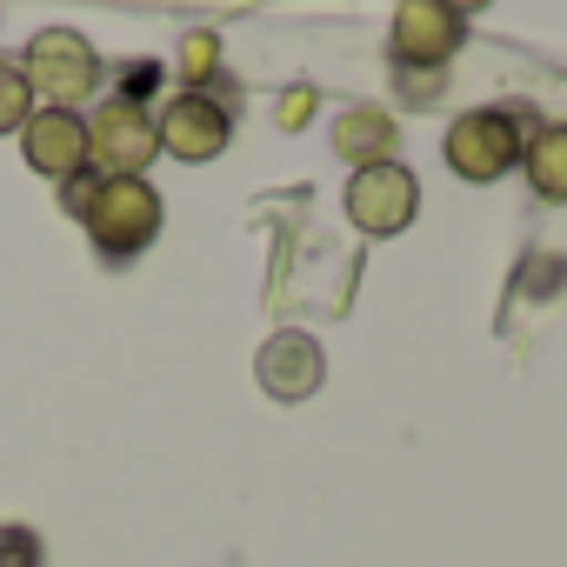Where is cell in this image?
<instances>
[{"instance_id":"10","label":"cell","mask_w":567,"mask_h":567,"mask_svg":"<svg viewBox=\"0 0 567 567\" xmlns=\"http://www.w3.org/2000/svg\"><path fill=\"white\" fill-rule=\"evenodd\" d=\"M328 141H334V161H348V167L361 174V167H381V161H394V147H401V127H394V114H381V107H348V114H334Z\"/></svg>"},{"instance_id":"1","label":"cell","mask_w":567,"mask_h":567,"mask_svg":"<svg viewBox=\"0 0 567 567\" xmlns=\"http://www.w3.org/2000/svg\"><path fill=\"white\" fill-rule=\"evenodd\" d=\"M74 220L87 227V240H94V254L107 267H127L134 254H147L161 240V194L147 181H134V174H101L81 194Z\"/></svg>"},{"instance_id":"5","label":"cell","mask_w":567,"mask_h":567,"mask_svg":"<svg viewBox=\"0 0 567 567\" xmlns=\"http://www.w3.org/2000/svg\"><path fill=\"white\" fill-rule=\"evenodd\" d=\"M467 41V21L441 0H401L394 8V28H388V54L394 68H414V74H447V61L461 54Z\"/></svg>"},{"instance_id":"9","label":"cell","mask_w":567,"mask_h":567,"mask_svg":"<svg viewBox=\"0 0 567 567\" xmlns=\"http://www.w3.org/2000/svg\"><path fill=\"white\" fill-rule=\"evenodd\" d=\"M21 154H28V167L48 174L54 187H68L74 174L94 167V154H87V121L68 114V107H34V121L21 127Z\"/></svg>"},{"instance_id":"16","label":"cell","mask_w":567,"mask_h":567,"mask_svg":"<svg viewBox=\"0 0 567 567\" xmlns=\"http://www.w3.org/2000/svg\"><path fill=\"white\" fill-rule=\"evenodd\" d=\"M308 121H315V87H288V94H280V127L301 134Z\"/></svg>"},{"instance_id":"4","label":"cell","mask_w":567,"mask_h":567,"mask_svg":"<svg viewBox=\"0 0 567 567\" xmlns=\"http://www.w3.org/2000/svg\"><path fill=\"white\" fill-rule=\"evenodd\" d=\"M341 207H348V220H354L361 234L394 240V234H408L414 214H421V181H414L401 161H381V167H361V174L348 181Z\"/></svg>"},{"instance_id":"15","label":"cell","mask_w":567,"mask_h":567,"mask_svg":"<svg viewBox=\"0 0 567 567\" xmlns=\"http://www.w3.org/2000/svg\"><path fill=\"white\" fill-rule=\"evenodd\" d=\"M161 74H167L161 61H141V68H127V74H121V87H114V94H121V101H134V107H154Z\"/></svg>"},{"instance_id":"6","label":"cell","mask_w":567,"mask_h":567,"mask_svg":"<svg viewBox=\"0 0 567 567\" xmlns=\"http://www.w3.org/2000/svg\"><path fill=\"white\" fill-rule=\"evenodd\" d=\"M154 134H161V154L200 167V161H220L227 154L234 114L214 94H167V101H154Z\"/></svg>"},{"instance_id":"7","label":"cell","mask_w":567,"mask_h":567,"mask_svg":"<svg viewBox=\"0 0 567 567\" xmlns=\"http://www.w3.org/2000/svg\"><path fill=\"white\" fill-rule=\"evenodd\" d=\"M87 154L101 174H134L161 154V134H154V107H134L121 94H107L94 114H87Z\"/></svg>"},{"instance_id":"18","label":"cell","mask_w":567,"mask_h":567,"mask_svg":"<svg viewBox=\"0 0 567 567\" xmlns=\"http://www.w3.org/2000/svg\"><path fill=\"white\" fill-rule=\"evenodd\" d=\"M441 8H454V14L467 21V14H481V8H494V0H441Z\"/></svg>"},{"instance_id":"12","label":"cell","mask_w":567,"mask_h":567,"mask_svg":"<svg viewBox=\"0 0 567 567\" xmlns=\"http://www.w3.org/2000/svg\"><path fill=\"white\" fill-rule=\"evenodd\" d=\"M174 74H181V94H207L220 81V34H187L174 54Z\"/></svg>"},{"instance_id":"13","label":"cell","mask_w":567,"mask_h":567,"mask_svg":"<svg viewBox=\"0 0 567 567\" xmlns=\"http://www.w3.org/2000/svg\"><path fill=\"white\" fill-rule=\"evenodd\" d=\"M34 87H28V74H21V61H0V134H21L28 121H34Z\"/></svg>"},{"instance_id":"11","label":"cell","mask_w":567,"mask_h":567,"mask_svg":"<svg viewBox=\"0 0 567 567\" xmlns=\"http://www.w3.org/2000/svg\"><path fill=\"white\" fill-rule=\"evenodd\" d=\"M520 174H527L534 200H547V207L567 200V121H547V127L527 134V147H520Z\"/></svg>"},{"instance_id":"2","label":"cell","mask_w":567,"mask_h":567,"mask_svg":"<svg viewBox=\"0 0 567 567\" xmlns=\"http://www.w3.org/2000/svg\"><path fill=\"white\" fill-rule=\"evenodd\" d=\"M534 127H540V121H534ZM534 127H527L514 107H474V114H461V121L447 127L441 154H447V167H454L461 181L487 187V181H501L507 167H520V147H527Z\"/></svg>"},{"instance_id":"3","label":"cell","mask_w":567,"mask_h":567,"mask_svg":"<svg viewBox=\"0 0 567 567\" xmlns=\"http://www.w3.org/2000/svg\"><path fill=\"white\" fill-rule=\"evenodd\" d=\"M21 74H28V87H34V101H48V107H81V101H94L101 94V54L74 34V28H41L34 41H28V54H21Z\"/></svg>"},{"instance_id":"17","label":"cell","mask_w":567,"mask_h":567,"mask_svg":"<svg viewBox=\"0 0 567 567\" xmlns=\"http://www.w3.org/2000/svg\"><path fill=\"white\" fill-rule=\"evenodd\" d=\"M394 74H401V94H408V101H427V94H441V81H447V74H414V68H394Z\"/></svg>"},{"instance_id":"8","label":"cell","mask_w":567,"mask_h":567,"mask_svg":"<svg viewBox=\"0 0 567 567\" xmlns=\"http://www.w3.org/2000/svg\"><path fill=\"white\" fill-rule=\"evenodd\" d=\"M254 381H260V394H274V401H308V394H321V381H328V354H321L315 334L280 328V334L260 341Z\"/></svg>"},{"instance_id":"14","label":"cell","mask_w":567,"mask_h":567,"mask_svg":"<svg viewBox=\"0 0 567 567\" xmlns=\"http://www.w3.org/2000/svg\"><path fill=\"white\" fill-rule=\"evenodd\" d=\"M41 560H48V547L34 527H0V567H41Z\"/></svg>"}]
</instances>
